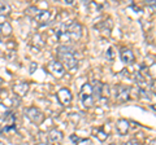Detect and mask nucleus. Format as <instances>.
<instances>
[{
  "mask_svg": "<svg viewBox=\"0 0 156 145\" xmlns=\"http://www.w3.org/2000/svg\"><path fill=\"white\" fill-rule=\"evenodd\" d=\"M122 145H140V143L138 141V140H135V139H131V140H129V141L124 143Z\"/></svg>",
  "mask_w": 156,
  "mask_h": 145,
  "instance_id": "nucleus-20",
  "label": "nucleus"
},
{
  "mask_svg": "<svg viewBox=\"0 0 156 145\" xmlns=\"http://www.w3.org/2000/svg\"><path fill=\"white\" fill-rule=\"evenodd\" d=\"M70 140H72V141L74 143V144H78V143H80V139H78L76 135H72V136H70Z\"/></svg>",
  "mask_w": 156,
  "mask_h": 145,
  "instance_id": "nucleus-21",
  "label": "nucleus"
},
{
  "mask_svg": "<svg viewBox=\"0 0 156 145\" xmlns=\"http://www.w3.org/2000/svg\"><path fill=\"white\" fill-rule=\"evenodd\" d=\"M129 128H130L129 120H126V119H119L117 120V131H119L120 135H126L129 132Z\"/></svg>",
  "mask_w": 156,
  "mask_h": 145,
  "instance_id": "nucleus-13",
  "label": "nucleus"
},
{
  "mask_svg": "<svg viewBox=\"0 0 156 145\" xmlns=\"http://www.w3.org/2000/svg\"><path fill=\"white\" fill-rule=\"evenodd\" d=\"M120 59H121V61H122L124 64H133V62L135 61L134 53H133V51H130V49H122L121 51Z\"/></svg>",
  "mask_w": 156,
  "mask_h": 145,
  "instance_id": "nucleus-11",
  "label": "nucleus"
},
{
  "mask_svg": "<svg viewBox=\"0 0 156 145\" xmlns=\"http://www.w3.org/2000/svg\"><path fill=\"white\" fill-rule=\"evenodd\" d=\"M0 82H2V79H0Z\"/></svg>",
  "mask_w": 156,
  "mask_h": 145,
  "instance_id": "nucleus-23",
  "label": "nucleus"
},
{
  "mask_svg": "<svg viewBox=\"0 0 156 145\" xmlns=\"http://www.w3.org/2000/svg\"><path fill=\"white\" fill-rule=\"evenodd\" d=\"M56 55H57V61L64 66V69L68 70H73L76 69L78 65V57H77V52L73 48L68 47V46H60L56 49Z\"/></svg>",
  "mask_w": 156,
  "mask_h": 145,
  "instance_id": "nucleus-1",
  "label": "nucleus"
},
{
  "mask_svg": "<svg viewBox=\"0 0 156 145\" xmlns=\"http://www.w3.org/2000/svg\"><path fill=\"white\" fill-rule=\"evenodd\" d=\"M57 100L62 106H69L73 101V95L68 88H61L57 92Z\"/></svg>",
  "mask_w": 156,
  "mask_h": 145,
  "instance_id": "nucleus-6",
  "label": "nucleus"
},
{
  "mask_svg": "<svg viewBox=\"0 0 156 145\" xmlns=\"http://www.w3.org/2000/svg\"><path fill=\"white\" fill-rule=\"evenodd\" d=\"M9 11H11V8H9L8 4L0 2V16H5V14L9 13Z\"/></svg>",
  "mask_w": 156,
  "mask_h": 145,
  "instance_id": "nucleus-18",
  "label": "nucleus"
},
{
  "mask_svg": "<svg viewBox=\"0 0 156 145\" xmlns=\"http://www.w3.org/2000/svg\"><path fill=\"white\" fill-rule=\"evenodd\" d=\"M25 114H26V117L29 118V120L33 122L34 124H41L43 120H44V114H43L39 109H37L35 106L27 108L25 110Z\"/></svg>",
  "mask_w": 156,
  "mask_h": 145,
  "instance_id": "nucleus-4",
  "label": "nucleus"
},
{
  "mask_svg": "<svg viewBox=\"0 0 156 145\" xmlns=\"http://www.w3.org/2000/svg\"><path fill=\"white\" fill-rule=\"evenodd\" d=\"M12 114V110L5 104H0V120H5Z\"/></svg>",
  "mask_w": 156,
  "mask_h": 145,
  "instance_id": "nucleus-14",
  "label": "nucleus"
},
{
  "mask_svg": "<svg viewBox=\"0 0 156 145\" xmlns=\"http://www.w3.org/2000/svg\"><path fill=\"white\" fill-rule=\"evenodd\" d=\"M95 136L99 141H105V140L108 139V133L104 132L103 130H99V131H95Z\"/></svg>",
  "mask_w": 156,
  "mask_h": 145,
  "instance_id": "nucleus-17",
  "label": "nucleus"
},
{
  "mask_svg": "<svg viewBox=\"0 0 156 145\" xmlns=\"http://www.w3.org/2000/svg\"><path fill=\"white\" fill-rule=\"evenodd\" d=\"M130 99V88L125 86H120L117 88V100L120 103H126Z\"/></svg>",
  "mask_w": 156,
  "mask_h": 145,
  "instance_id": "nucleus-7",
  "label": "nucleus"
},
{
  "mask_svg": "<svg viewBox=\"0 0 156 145\" xmlns=\"http://www.w3.org/2000/svg\"><path fill=\"white\" fill-rule=\"evenodd\" d=\"M47 70H48L50 74H52L53 76H55V78H62L64 74H65L64 66H62L57 60L48 62V64H47Z\"/></svg>",
  "mask_w": 156,
  "mask_h": 145,
  "instance_id": "nucleus-5",
  "label": "nucleus"
},
{
  "mask_svg": "<svg viewBox=\"0 0 156 145\" xmlns=\"http://www.w3.org/2000/svg\"><path fill=\"white\" fill-rule=\"evenodd\" d=\"M48 140H50L52 144H61L62 140H64V135H62L60 130L53 128L50 131V133H48Z\"/></svg>",
  "mask_w": 156,
  "mask_h": 145,
  "instance_id": "nucleus-8",
  "label": "nucleus"
},
{
  "mask_svg": "<svg viewBox=\"0 0 156 145\" xmlns=\"http://www.w3.org/2000/svg\"><path fill=\"white\" fill-rule=\"evenodd\" d=\"M35 67H37V64H31V69H30V72H34V70H35Z\"/></svg>",
  "mask_w": 156,
  "mask_h": 145,
  "instance_id": "nucleus-22",
  "label": "nucleus"
},
{
  "mask_svg": "<svg viewBox=\"0 0 156 145\" xmlns=\"http://www.w3.org/2000/svg\"><path fill=\"white\" fill-rule=\"evenodd\" d=\"M101 89H103V84L100 82H94L91 84V92L94 100H100L101 99Z\"/></svg>",
  "mask_w": 156,
  "mask_h": 145,
  "instance_id": "nucleus-12",
  "label": "nucleus"
},
{
  "mask_svg": "<svg viewBox=\"0 0 156 145\" xmlns=\"http://www.w3.org/2000/svg\"><path fill=\"white\" fill-rule=\"evenodd\" d=\"M29 88H30V86L26 82H22V83H17L13 86V91L14 93H16L18 97H23L27 92H29Z\"/></svg>",
  "mask_w": 156,
  "mask_h": 145,
  "instance_id": "nucleus-9",
  "label": "nucleus"
},
{
  "mask_svg": "<svg viewBox=\"0 0 156 145\" xmlns=\"http://www.w3.org/2000/svg\"><path fill=\"white\" fill-rule=\"evenodd\" d=\"M0 31H2L3 35H11L12 34V26L9 22H4L2 23V26H0Z\"/></svg>",
  "mask_w": 156,
  "mask_h": 145,
  "instance_id": "nucleus-16",
  "label": "nucleus"
},
{
  "mask_svg": "<svg viewBox=\"0 0 156 145\" xmlns=\"http://www.w3.org/2000/svg\"><path fill=\"white\" fill-rule=\"evenodd\" d=\"M66 32L70 42H77L82 36V26L77 21H70L66 23Z\"/></svg>",
  "mask_w": 156,
  "mask_h": 145,
  "instance_id": "nucleus-2",
  "label": "nucleus"
},
{
  "mask_svg": "<svg viewBox=\"0 0 156 145\" xmlns=\"http://www.w3.org/2000/svg\"><path fill=\"white\" fill-rule=\"evenodd\" d=\"M35 20L38 22L39 26H46L51 20V12L48 11H39L38 16L35 17Z\"/></svg>",
  "mask_w": 156,
  "mask_h": 145,
  "instance_id": "nucleus-10",
  "label": "nucleus"
},
{
  "mask_svg": "<svg viewBox=\"0 0 156 145\" xmlns=\"http://www.w3.org/2000/svg\"><path fill=\"white\" fill-rule=\"evenodd\" d=\"M80 100L85 108H91V106L94 105V97H92V92H91V84H89V83L83 84V87L81 88V92H80Z\"/></svg>",
  "mask_w": 156,
  "mask_h": 145,
  "instance_id": "nucleus-3",
  "label": "nucleus"
},
{
  "mask_svg": "<svg viewBox=\"0 0 156 145\" xmlns=\"http://www.w3.org/2000/svg\"><path fill=\"white\" fill-rule=\"evenodd\" d=\"M107 59L108 60H113L115 59V53H113V48L109 47L108 49H107Z\"/></svg>",
  "mask_w": 156,
  "mask_h": 145,
  "instance_id": "nucleus-19",
  "label": "nucleus"
},
{
  "mask_svg": "<svg viewBox=\"0 0 156 145\" xmlns=\"http://www.w3.org/2000/svg\"><path fill=\"white\" fill-rule=\"evenodd\" d=\"M38 13H39V9L37 7H29V8H26V11H25L26 16L33 18V20H35V17L38 16Z\"/></svg>",
  "mask_w": 156,
  "mask_h": 145,
  "instance_id": "nucleus-15",
  "label": "nucleus"
}]
</instances>
